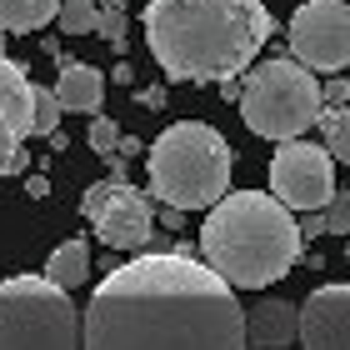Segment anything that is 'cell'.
<instances>
[{"instance_id": "obj_26", "label": "cell", "mask_w": 350, "mask_h": 350, "mask_svg": "<svg viewBox=\"0 0 350 350\" xmlns=\"http://www.w3.org/2000/svg\"><path fill=\"white\" fill-rule=\"evenodd\" d=\"M220 95H226V100H241V95H245V81H241V75H226V81H220Z\"/></svg>"}, {"instance_id": "obj_8", "label": "cell", "mask_w": 350, "mask_h": 350, "mask_svg": "<svg viewBox=\"0 0 350 350\" xmlns=\"http://www.w3.org/2000/svg\"><path fill=\"white\" fill-rule=\"evenodd\" d=\"M285 40L300 66L336 75L350 66V5L345 0H306L291 25H285Z\"/></svg>"}, {"instance_id": "obj_31", "label": "cell", "mask_w": 350, "mask_h": 350, "mask_svg": "<svg viewBox=\"0 0 350 350\" xmlns=\"http://www.w3.org/2000/svg\"><path fill=\"white\" fill-rule=\"evenodd\" d=\"M0 51H5V30H0Z\"/></svg>"}, {"instance_id": "obj_11", "label": "cell", "mask_w": 350, "mask_h": 350, "mask_svg": "<svg viewBox=\"0 0 350 350\" xmlns=\"http://www.w3.org/2000/svg\"><path fill=\"white\" fill-rule=\"evenodd\" d=\"M155 230V211H150V196L135 185H120L116 196L105 200V211L95 215V235H100V245L110 250H146Z\"/></svg>"}, {"instance_id": "obj_3", "label": "cell", "mask_w": 350, "mask_h": 350, "mask_svg": "<svg viewBox=\"0 0 350 350\" xmlns=\"http://www.w3.org/2000/svg\"><path fill=\"white\" fill-rule=\"evenodd\" d=\"M306 256V235L291 205L270 190H226L200 226V260L235 291H265Z\"/></svg>"}, {"instance_id": "obj_14", "label": "cell", "mask_w": 350, "mask_h": 350, "mask_svg": "<svg viewBox=\"0 0 350 350\" xmlns=\"http://www.w3.org/2000/svg\"><path fill=\"white\" fill-rule=\"evenodd\" d=\"M45 275H51L60 291H81V285L90 280V245L81 241V235L66 241V245H55L51 260H45Z\"/></svg>"}, {"instance_id": "obj_4", "label": "cell", "mask_w": 350, "mask_h": 350, "mask_svg": "<svg viewBox=\"0 0 350 350\" xmlns=\"http://www.w3.org/2000/svg\"><path fill=\"white\" fill-rule=\"evenodd\" d=\"M146 175H150V196L161 205L211 211L230 190V146L215 125L175 120L146 150Z\"/></svg>"}, {"instance_id": "obj_2", "label": "cell", "mask_w": 350, "mask_h": 350, "mask_svg": "<svg viewBox=\"0 0 350 350\" xmlns=\"http://www.w3.org/2000/svg\"><path fill=\"white\" fill-rule=\"evenodd\" d=\"M275 36L265 0H146V45L165 81L241 75Z\"/></svg>"}, {"instance_id": "obj_13", "label": "cell", "mask_w": 350, "mask_h": 350, "mask_svg": "<svg viewBox=\"0 0 350 350\" xmlns=\"http://www.w3.org/2000/svg\"><path fill=\"white\" fill-rule=\"evenodd\" d=\"M55 100H60V110H70V116H95L100 100H105V75L95 66L66 60V66H60V81H55Z\"/></svg>"}, {"instance_id": "obj_32", "label": "cell", "mask_w": 350, "mask_h": 350, "mask_svg": "<svg viewBox=\"0 0 350 350\" xmlns=\"http://www.w3.org/2000/svg\"><path fill=\"white\" fill-rule=\"evenodd\" d=\"M245 350H260V345H245Z\"/></svg>"}, {"instance_id": "obj_23", "label": "cell", "mask_w": 350, "mask_h": 350, "mask_svg": "<svg viewBox=\"0 0 350 350\" xmlns=\"http://www.w3.org/2000/svg\"><path fill=\"white\" fill-rule=\"evenodd\" d=\"M321 100H325V105H345V100H350V81H340V75H336V81H325V85H321Z\"/></svg>"}, {"instance_id": "obj_24", "label": "cell", "mask_w": 350, "mask_h": 350, "mask_svg": "<svg viewBox=\"0 0 350 350\" xmlns=\"http://www.w3.org/2000/svg\"><path fill=\"white\" fill-rule=\"evenodd\" d=\"M300 235H306V241L325 235V215H321V211H306V220H300Z\"/></svg>"}, {"instance_id": "obj_17", "label": "cell", "mask_w": 350, "mask_h": 350, "mask_svg": "<svg viewBox=\"0 0 350 350\" xmlns=\"http://www.w3.org/2000/svg\"><path fill=\"white\" fill-rule=\"evenodd\" d=\"M95 21H100V5H90V0H60L55 10L60 36H95Z\"/></svg>"}, {"instance_id": "obj_29", "label": "cell", "mask_w": 350, "mask_h": 350, "mask_svg": "<svg viewBox=\"0 0 350 350\" xmlns=\"http://www.w3.org/2000/svg\"><path fill=\"white\" fill-rule=\"evenodd\" d=\"M135 150H140V140H135V135H120V146H116V155H125V161H131Z\"/></svg>"}, {"instance_id": "obj_30", "label": "cell", "mask_w": 350, "mask_h": 350, "mask_svg": "<svg viewBox=\"0 0 350 350\" xmlns=\"http://www.w3.org/2000/svg\"><path fill=\"white\" fill-rule=\"evenodd\" d=\"M345 260H350V235H345Z\"/></svg>"}, {"instance_id": "obj_9", "label": "cell", "mask_w": 350, "mask_h": 350, "mask_svg": "<svg viewBox=\"0 0 350 350\" xmlns=\"http://www.w3.org/2000/svg\"><path fill=\"white\" fill-rule=\"evenodd\" d=\"M30 135H36V85L21 60L0 51V175Z\"/></svg>"}, {"instance_id": "obj_5", "label": "cell", "mask_w": 350, "mask_h": 350, "mask_svg": "<svg viewBox=\"0 0 350 350\" xmlns=\"http://www.w3.org/2000/svg\"><path fill=\"white\" fill-rule=\"evenodd\" d=\"M0 350H81V310L51 275L0 280Z\"/></svg>"}, {"instance_id": "obj_33", "label": "cell", "mask_w": 350, "mask_h": 350, "mask_svg": "<svg viewBox=\"0 0 350 350\" xmlns=\"http://www.w3.org/2000/svg\"><path fill=\"white\" fill-rule=\"evenodd\" d=\"M116 5H125V0H116Z\"/></svg>"}, {"instance_id": "obj_25", "label": "cell", "mask_w": 350, "mask_h": 350, "mask_svg": "<svg viewBox=\"0 0 350 350\" xmlns=\"http://www.w3.org/2000/svg\"><path fill=\"white\" fill-rule=\"evenodd\" d=\"M185 215H190V211H180V205H161V220H165V230H180V226H185Z\"/></svg>"}, {"instance_id": "obj_15", "label": "cell", "mask_w": 350, "mask_h": 350, "mask_svg": "<svg viewBox=\"0 0 350 350\" xmlns=\"http://www.w3.org/2000/svg\"><path fill=\"white\" fill-rule=\"evenodd\" d=\"M60 10V0H0V30L10 36H25V30L51 25Z\"/></svg>"}, {"instance_id": "obj_19", "label": "cell", "mask_w": 350, "mask_h": 350, "mask_svg": "<svg viewBox=\"0 0 350 350\" xmlns=\"http://www.w3.org/2000/svg\"><path fill=\"white\" fill-rule=\"evenodd\" d=\"M120 185H125V175H105V180H95V185L85 190V196H81V215H85V220H95V215L105 211V200L116 196Z\"/></svg>"}, {"instance_id": "obj_28", "label": "cell", "mask_w": 350, "mask_h": 350, "mask_svg": "<svg viewBox=\"0 0 350 350\" xmlns=\"http://www.w3.org/2000/svg\"><path fill=\"white\" fill-rule=\"evenodd\" d=\"M25 165H30V155H25V146L10 155V165H5V175H25Z\"/></svg>"}, {"instance_id": "obj_22", "label": "cell", "mask_w": 350, "mask_h": 350, "mask_svg": "<svg viewBox=\"0 0 350 350\" xmlns=\"http://www.w3.org/2000/svg\"><path fill=\"white\" fill-rule=\"evenodd\" d=\"M325 235H350V196H340V190H336V196H330L325 200Z\"/></svg>"}, {"instance_id": "obj_21", "label": "cell", "mask_w": 350, "mask_h": 350, "mask_svg": "<svg viewBox=\"0 0 350 350\" xmlns=\"http://www.w3.org/2000/svg\"><path fill=\"white\" fill-rule=\"evenodd\" d=\"M116 146H120V125L110 116H95L90 120V150L95 155H116Z\"/></svg>"}, {"instance_id": "obj_10", "label": "cell", "mask_w": 350, "mask_h": 350, "mask_svg": "<svg viewBox=\"0 0 350 350\" xmlns=\"http://www.w3.org/2000/svg\"><path fill=\"white\" fill-rule=\"evenodd\" d=\"M300 345L350 350V285H321L300 300Z\"/></svg>"}, {"instance_id": "obj_1", "label": "cell", "mask_w": 350, "mask_h": 350, "mask_svg": "<svg viewBox=\"0 0 350 350\" xmlns=\"http://www.w3.org/2000/svg\"><path fill=\"white\" fill-rule=\"evenodd\" d=\"M85 350H245V310L205 260L185 250H146L95 285Z\"/></svg>"}, {"instance_id": "obj_12", "label": "cell", "mask_w": 350, "mask_h": 350, "mask_svg": "<svg viewBox=\"0 0 350 350\" xmlns=\"http://www.w3.org/2000/svg\"><path fill=\"white\" fill-rule=\"evenodd\" d=\"M245 340L260 350H285L291 340H300V306L291 300H260L256 310H245Z\"/></svg>"}, {"instance_id": "obj_16", "label": "cell", "mask_w": 350, "mask_h": 350, "mask_svg": "<svg viewBox=\"0 0 350 350\" xmlns=\"http://www.w3.org/2000/svg\"><path fill=\"white\" fill-rule=\"evenodd\" d=\"M321 140L336 161L350 165V100L345 105H321Z\"/></svg>"}, {"instance_id": "obj_27", "label": "cell", "mask_w": 350, "mask_h": 350, "mask_svg": "<svg viewBox=\"0 0 350 350\" xmlns=\"http://www.w3.org/2000/svg\"><path fill=\"white\" fill-rule=\"evenodd\" d=\"M25 196H51V180H45V175H30V180H25Z\"/></svg>"}, {"instance_id": "obj_20", "label": "cell", "mask_w": 350, "mask_h": 350, "mask_svg": "<svg viewBox=\"0 0 350 350\" xmlns=\"http://www.w3.org/2000/svg\"><path fill=\"white\" fill-rule=\"evenodd\" d=\"M51 131H60V100L55 90L36 85V135H51Z\"/></svg>"}, {"instance_id": "obj_7", "label": "cell", "mask_w": 350, "mask_h": 350, "mask_svg": "<svg viewBox=\"0 0 350 350\" xmlns=\"http://www.w3.org/2000/svg\"><path fill=\"white\" fill-rule=\"evenodd\" d=\"M270 196L291 211H325V200L336 196V155L310 140H275L270 155Z\"/></svg>"}, {"instance_id": "obj_18", "label": "cell", "mask_w": 350, "mask_h": 350, "mask_svg": "<svg viewBox=\"0 0 350 350\" xmlns=\"http://www.w3.org/2000/svg\"><path fill=\"white\" fill-rule=\"evenodd\" d=\"M95 36H100L105 45H116V51H125V5H116V0H105L100 21H95Z\"/></svg>"}, {"instance_id": "obj_6", "label": "cell", "mask_w": 350, "mask_h": 350, "mask_svg": "<svg viewBox=\"0 0 350 350\" xmlns=\"http://www.w3.org/2000/svg\"><path fill=\"white\" fill-rule=\"evenodd\" d=\"M321 81L310 66L300 60H265L245 75V95H241V116L250 125V135L260 140H295L321 120Z\"/></svg>"}]
</instances>
